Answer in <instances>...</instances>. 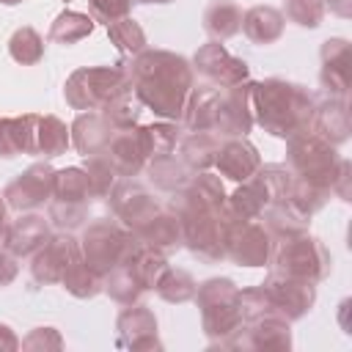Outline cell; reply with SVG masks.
I'll return each mask as SVG.
<instances>
[{
    "instance_id": "cell-1",
    "label": "cell",
    "mask_w": 352,
    "mask_h": 352,
    "mask_svg": "<svg viewBox=\"0 0 352 352\" xmlns=\"http://www.w3.org/2000/svg\"><path fill=\"white\" fill-rule=\"evenodd\" d=\"M126 74L132 94L143 107L165 121H182L187 96L195 88V72L184 55L146 47L143 52L132 55Z\"/></svg>"
},
{
    "instance_id": "cell-54",
    "label": "cell",
    "mask_w": 352,
    "mask_h": 352,
    "mask_svg": "<svg viewBox=\"0 0 352 352\" xmlns=\"http://www.w3.org/2000/svg\"><path fill=\"white\" fill-rule=\"evenodd\" d=\"M135 3H146V6H148V3H160V6H162V3H173V0H135Z\"/></svg>"
},
{
    "instance_id": "cell-36",
    "label": "cell",
    "mask_w": 352,
    "mask_h": 352,
    "mask_svg": "<svg viewBox=\"0 0 352 352\" xmlns=\"http://www.w3.org/2000/svg\"><path fill=\"white\" fill-rule=\"evenodd\" d=\"M330 190H324V187H316V184H308V182H302V179H297L294 176V182H292V187H289V195L283 198L300 217H305V220H311L327 201H330Z\"/></svg>"
},
{
    "instance_id": "cell-44",
    "label": "cell",
    "mask_w": 352,
    "mask_h": 352,
    "mask_svg": "<svg viewBox=\"0 0 352 352\" xmlns=\"http://www.w3.org/2000/svg\"><path fill=\"white\" fill-rule=\"evenodd\" d=\"M85 179H88V190H91V198H107L113 184L118 182V173L116 168L107 162L104 154H94V157H85Z\"/></svg>"
},
{
    "instance_id": "cell-9",
    "label": "cell",
    "mask_w": 352,
    "mask_h": 352,
    "mask_svg": "<svg viewBox=\"0 0 352 352\" xmlns=\"http://www.w3.org/2000/svg\"><path fill=\"white\" fill-rule=\"evenodd\" d=\"M182 217V228H184V248L206 264H217L226 258V236H228V226L231 220H236L228 206L223 209H195V212H184Z\"/></svg>"
},
{
    "instance_id": "cell-29",
    "label": "cell",
    "mask_w": 352,
    "mask_h": 352,
    "mask_svg": "<svg viewBox=\"0 0 352 352\" xmlns=\"http://www.w3.org/2000/svg\"><path fill=\"white\" fill-rule=\"evenodd\" d=\"M283 28H286V16L272 6H253L242 14V33L253 44H261V47L275 44L283 36Z\"/></svg>"
},
{
    "instance_id": "cell-13",
    "label": "cell",
    "mask_w": 352,
    "mask_h": 352,
    "mask_svg": "<svg viewBox=\"0 0 352 352\" xmlns=\"http://www.w3.org/2000/svg\"><path fill=\"white\" fill-rule=\"evenodd\" d=\"M80 258H82L80 239H74L69 231H58V234H50V239L30 256V275L41 286L60 283L66 270Z\"/></svg>"
},
{
    "instance_id": "cell-22",
    "label": "cell",
    "mask_w": 352,
    "mask_h": 352,
    "mask_svg": "<svg viewBox=\"0 0 352 352\" xmlns=\"http://www.w3.org/2000/svg\"><path fill=\"white\" fill-rule=\"evenodd\" d=\"M314 135H319L322 140H327L330 146H341L349 140L352 132V121H349V104L346 99L338 96H327L324 102H316L314 116H311V126Z\"/></svg>"
},
{
    "instance_id": "cell-17",
    "label": "cell",
    "mask_w": 352,
    "mask_h": 352,
    "mask_svg": "<svg viewBox=\"0 0 352 352\" xmlns=\"http://www.w3.org/2000/svg\"><path fill=\"white\" fill-rule=\"evenodd\" d=\"M292 322L275 314L248 319L223 346L226 349H292Z\"/></svg>"
},
{
    "instance_id": "cell-47",
    "label": "cell",
    "mask_w": 352,
    "mask_h": 352,
    "mask_svg": "<svg viewBox=\"0 0 352 352\" xmlns=\"http://www.w3.org/2000/svg\"><path fill=\"white\" fill-rule=\"evenodd\" d=\"M132 3L135 0H88V16L94 22L110 25V22H118V19L129 16Z\"/></svg>"
},
{
    "instance_id": "cell-21",
    "label": "cell",
    "mask_w": 352,
    "mask_h": 352,
    "mask_svg": "<svg viewBox=\"0 0 352 352\" xmlns=\"http://www.w3.org/2000/svg\"><path fill=\"white\" fill-rule=\"evenodd\" d=\"M107 157V162L116 168V173L121 179H135L143 168H146V151H143V140H140V129L129 126V129H116L107 148L102 151Z\"/></svg>"
},
{
    "instance_id": "cell-33",
    "label": "cell",
    "mask_w": 352,
    "mask_h": 352,
    "mask_svg": "<svg viewBox=\"0 0 352 352\" xmlns=\"http://www.w3.org/2000/svg\"><path fill=\"white\" fill-rule=\"evenodd\" d=\"M94 19L88 16V14H80V11H72V8H66V11H60L55 19H52V25H50V41H55V44H77V41H82V38H88L91 36V30H94Z\"/></svg>"
},
{
    "instance_id": "cell-32",
    "label": "cell",
    "mask_w": 352,
    "mask_h": 352,
    "mask_svg": "<svg viewBox=\"0 0 352 352\" xmlns=\"http://www.w3.org/2000/svg\"><path fill=\"white\" fill-rule=\"evenodd\" d=\"M146 176H148V182H151L157 190L173 195V192H179V190L190 182L192 170H190L179 157L165 154V157H154V160L146 162Z\"/></svg>"
},
{
    "instance_id": "cell-53",
    "label": "cell",
    "mask_w": 352,
    "mask_h": 352,
    "mask_svg": "<svg viewBox=\"0 0 352 352\" xmlns=\"http://www.w3.org/2000/svg\"><path fill=\"white\" fill-rule=\"evenodd\" d=\"M6 234H8V204L0 195V245L6 242Z\"/></svg>"
},
{
    "instance_id": "cell-28",
    "label": "cell",
    "mask_w": 352,
    "mask_h": 352,
    "mask_svg": "<svg viewBox=\"0 0 352 352\" xmlns=\"http://www.w3.org/2000/svg\"><path fill=\"white\" fill-rule=\"evenodd\" d=\"M217 102H220V88L217 85H204L192 88L182 113V121L190 132H214V118H217Z\"/></svg>"
},
{
    "instance_id": "cell-39",
    "label": "cell",
    "mask_w": 352,
    "mask_h": 352,
    "mask_svg": "<svg viewBox=\"0 0 352 352\" xmlns=\"http://www.w3.org/2000/svg\"><path fill=\"white\" fill-rule=\"evenodd\" d=\"M60 286H63L72 297H77V300H91V297H96V294L102 292V275L94 272V270L80 258V261H74V264L66 270V275L60 278Z\"/></svg>"
},
{
    "instance_id": "cell-41",
    "label": "cell",
    "mask_w": 352,
    "mask_h": 352,
    "mask_svg": "<svg viewBox=\"0 0 352 352\" xmlns=\"http://www.w3.org/2000/svg\"><path fill=\"white\" fill-rule=\"evenodd\" d=\"M107 36H110V44L121 55H129L132 58V55H138V52L146 50V30L132 16H124L118 22H110L107 25Z\"/></svg>"
},
{
    "instance_id": "cell-14",
    "label": "cell",
    "mask_w": 352,
    "mask_h": 352,
    "mask_svg": "<svg viewBox=\"0 0 352 352\" xmlns=\"http://www.w3.org/2000/svg\"><path fill=\"white\" fill-rule=\"evenodd\" d=\"M107 206L113 217L129 231H138L146 220H151L162 209L160 201L135 179H118L107 195Z\"/></svg>"
},
{
    "instance_id": "cell-55",
    "label": "cell",
    "mask_w": 352,
    "mask_h": 352,
    "mask_svg": "<svg viewBox=\"0 0 352 352\" xmlns=\"http://www.w3.org/2000/svg\"><path fill=\"white\" fill-rule=\"evenodd\" d=\"M0 3H3V6H19L22 0H0Z\"/></svg>"
},
{
    "instance_id": "cell-8",
    "label": "cell",
    "mask_w": 352,
    "mask_h": 352,
    "mask_svg": "<svg viewBox=\"0 0 352 352\" xmlns=\"http://www.w3.org/2000/svg\"><path fill=\"white\" fill-rule=\"evenodd\" d=\"M91 201L94 198L88 190L85 170L77 165L60 168L55 170V179H52V198L47 201V214H50L47 220L58 226L60 231H72L88 220Z\"/></svg>"
},
{
    "instance_id": "cell-26",
    "label": "cell",
    "mask_w": 352,
    "mask_h": 352,
    "mask_svg": "<svg viewBox=\"0 0 352 352\" xmlns=\"http://www.w3.org/2000/svg\"><path fill=\"white\" fill-rule=\"evenodd\" d=\"M272 204L270 192H267V184L261 182L258 173H253L250 179L239 182V187L226 198V206L228 212L236 217V220H258L261 212Z\"/></svg>"
},
{
    "instance_id": "cell-18",
    "label": "cell",
    "mask_w": 352,
    "mask_h": 352,
    "mask_svg": "<svg viewBox=\"0 0 352 352\" xmlns=\"http://www.w3.org/2000/svg\"><path fill=\"white\" fill-rule=\"evenodd\" d=\"M116 333H118V346H126V349H162V344L157 338V316L143 302L124 305V311L116 319Z\"/></svg>"
},
{
    "instance_id": "cell-27",
    "label": "cell",
    "mask_w": 352,
    "mask_h": 352,
    "mask_svg": "<svg viewBox=\"0 0 352 352\" xmlns=\"http://www.w3.org/2000/svg\"><path fill=\"white\" fill-rule=\"evenodd\" d=\"M121 264H126V270L135 275V280L146 289V292H154V286L160 283V278L165 275V270L170 267L168 264V256L162 253V250H157V248H151V245H146V242H135V248L129 250V256L121 261Z\"/></svg>"
},
{
    "instance_id": "cell-37",
    "label": "cell",
    "mask_w": 352,
    "mask_h": 352,
    "mask_svg": "<svg viewBox=\"0 0 352 352\" xmlns=\"http://www.w3.org/2000/svg\"><path fill=\"white\" fill-rule=\"evenodd\" d=\"M69 146H72L69 126L58 116H41V121H38V157H44V160L60 157V154H66Z\"/></svg>"
},
{
    "instance_id": "cell-11",
    "label": "cell",
    "mask_w": 352,
    "mask_h": 352,
    "mask_svg": "<svg viewBox=\"0 0 352 352\" xmlns=\"http://www.w3.org/2000/svg\"><path fill=\"white\" fill-rule=\"evenodd\" d=\"M272 234L258 220H231L226 236V258L239 267H264L272 256Z\"/></svg>"
},
{
    "instance_id": "cell-10",
    "label": "cell",
    "mask_w": 352,
    "mask_h": 352,
    "mask_svg": "<svg viewBox=\"0 0 352 352\" xmlns=\"http://www.w3.org/2000/svg\"><path fill=\"white\" fill-rule=\"evenodd\" d=\"M261 289L267 294V302H270L272 314L283 316L286 322L302 319L316 302V283L289 278V275H280V272H270L264 278Z\"/></svg>"
},
{
    "instance_id": "cell-24",
    "label": "cell",
    "mask_w": 352,
    "mask_h": 352,
    "mask_svg": "<svg viewBox=\"0 0 352 352\" xmlns=\"http://www.w3.org/2000/svg\"><path fill=\"white\" fill-rule=\"evenodd\" d=\"M69 132H72V146L82 157H94V154H102L107 148L116 129L107 124V118L99 110H85V113H77Z\"/></svg>"
},
{
    "instance_id": "cell-38",
    "label": "cell",
    "mask_w": 352,
    "mask_h": 352,
    "mask_svg": "<svg viewBox=\"0 0 352 352\" xmlns=\"http://www.w3.org/2000/svg\"><path fill=\"white\" fill-rule=\"evenodd\" d=\"M138 129H140V140H143L146 160L173 154V148H176V143H179V129H176V124H170V121H154V124H146V126H138Z\"/></svg>"
},
{
    "instance_id": "cell-4",
    "label": "cell",
    "mask_w": 352,
    "mask_h": 352,
    "mask_svg": "<svg viewBox=\"0 0 352 352\" xmlns=\"http://www.w3.org/2000/svg\"><path fill=\"white\" fill-rule=\"evenodd\" d=\"M270 267H272V272L319 283V280H324L330 275L333 258H330V250L324 248L322 239L311 236L308 231H300V234L275 239L272 256H270Z\"/></svg>"
},
{
    "instance_id": "cell-40",
    "label": "cell",
    "mask_w": 352,
    "mask_h": 352,
    "mask_svg": "<svg viewBox=\"0 0 352 352\" xmlns=\"http://www.w3.org/2000/svg\"><path fill=\"white\" fill-rule=\"evenodd\" d=\"M195 289H198L195 278L187 270H173V267H168L165 275L160 278V283L154 286V292L160 294V300H165L170 305H179V302L192 300L195 297Z\"/></svg>"
},
{
    "instance_id": "cell-16",
    "label": "cell",
    "mask_w": 352,
    "mask_h": 352,
    "mask_svg": "<svg viewBox=\"0 0 352 352\" xmlns=\"http://www.w3.org/2000/svg\"><path fill=\"white\" fill-rule=\"evenodd\" d=\"M192 72H198L201 77H206L217 88H231L236 82L250 80V66L242 58L231 55L226 50V44H220V41H206L195 50Z\"/></svg>"
},
{
    "instance_id": "cell-51",
    "label": "cell",
    "mask_w": 352,
    "mask_h": 352,
    "mask_svg": "<svg viewBox=\"0 0 352 352\" xmlns=\"http://www.w3.org/2000/svg\"><path fill=\"white\" fill-rule=\"evenodd\" d=\"M349 176H352V165L349 160H341V168H338V176L330 187V192H336L341 201H349Z\"/></svg>"
},
{
    "instance_id": "cell-7",
    "label": "cell",
    "mask_w": 352,
    "mask_h": 352,
    "mask_svg": "<svg viewBox=\"0 0 352 352\" xmlns=\"http://www.w3.org/2000/svg\"><path fill=\"white\" fill-rule=\"evenodd\" d=\"M135 242H138V234L124 228L116 217H96L82 228L80 253H82V261L104 278L113 267H118L129 256Z\"/></svg>"
},
{
    "instance_id": "cell-12",
    "label": "cell",
    "mask_w": 352,
    "mask_h": 352,
    "mask_svg": "<svg viewBox=\"0 0 352 352\" xmlns=\"http://www.w3.org/2000/svg\"><path fill=\"white\" fill-rule=\"evenodd\" d=\"M253 88H256L253 80L236 82L231 88H220L214 135H220V138H248V132L256 124V116H253Z\"/></svg>"
},
{
    "instance_id": "cell-15",
    "label": "cell",
    "mask_w": 352,
    "mask_h": 352,
    "mask_svg": "<svg viewBox=\"0 0 352 352\" xmlns=\"http://www.w3.org/2000/svg\"><path fill=\"white\" fill-rule=\"evenodd\" d=\"M52 179H55V168L47 160L44 162H33L30 168H25L3 190V198H6L8 209L33 212V209L44 206L52 198Z\"/></svg>"
},
{
    "instance_id": "cell-49",
    "label": "cell",
    "mask_w": 352,
    "mask_h": 352,
    "mask_svg": "<svg viewBox=\"0 0 352 352\" xmlns=\"http://www.w3.org/2000/svg\"><path fill=\"white\" fill-rule=\"evenodd\" d=\"M16 138H14V118H0V157H16Z\"/></svg>"
},
{
    "instance_id": "cell-6",
    "label": "cell",
    "mask_w": 352,
    "mask_h": 352,
    "mask_svg": "<svg viewBox=\"0 0 352 352\" xmlns=\"http://www.w3.org/2000/svg\"><path fill=\"white\" fill-rule=\"evenodd\" d=\"M132 91L129 85V74L126 66L116 63V66H82L74 69L63 85V96L66 104L85 113V110H102L110 99H116L118 94Z\"/></svg>"
},
{
    "instance_id": "cell-52",
    "label": "cell",
    "mask_w": 352,
    "mask_h": 352,
    "mask_svg": "<svg viewBox=\"0 0 352 352\" xmlns=\"http://www.w3.org/2000/svg\"><path fill=\"white\" fill-rule=\"evenodd\" d=\"M14 349H19V338L8 324L0 322V352H14Z\"/></svg>"
},
{
    "instance_id": "cell-31",
    "label": "cell",
    "mask_w": 352,
    "mask_h": 352,
    "mask_svg": "<svg viewBox=\"0 0 352 352\" xmlns=\"http://www.w3.org/2000/svg\"><path fill=\"white\" fill-rule=\"evenodd\" d=\"M242 8L234 0H212L204 8V30L212 41H226L242 30Z\"/></svg>"
},
{
    "instance_id": "cell-23",
    "label": "cell",
    "mask_w": 352,
    "mask_h": 352,
    "mask_svg": "<svg viewBox=\"0 0 352 352\" xmlns=\"http://www.w3.org/2000/svg\"><path fill=\"white\" fill-rule=\"evenodd\" d=\"M50 220H44L36 212H19V217L14 223H8V234L3 248L8 253H14L16 258H30L47 239H50Z\"/></svg>"
},
{
    "instance_id": "cell-48",
    "label": "cell",
    "mask_w": 352,
    "mask_h": 352,
    "mask_svg": "<svg viewBox=\"0 0 352 352\" xmlns=\"http://www.w3.org/2000/svg\"><path fill=\"white\" fill-rule=\"evenodd\" d=\"M19 349H63V338L55 327H36L19 341Z\"/></svg>"
},
{
    "instance_id": "cell-2",
    "label": "cell",
    "mask_w": 352,
    "mask_h": 352,
    "mask_svg": "<svg viewBox=\"0 0 352 352\" xmlns=\"http://www.w3.org/2000/svg\"><path fill=\"white\" fill-rule=\"evenodd\" d=\"M316 99L308 88L280 80V77H270L256 82L253 88V116L256 124L280 140H289L292 135L302 132L311 126V116H314Z\"/></svg>"
},
{
    "instance_id": "cell-46",
    "label": "cell",
    "mask_w": 352,
    "mask_h": 352,
    "mask_svg": "<svg viewBox=\"0 0 352 352\" xmlns=\"http://www.w3.org/2000/svg\"><path fill=\"white\" fill-rule=\"evenodd\" d=\"M38 113H25L19 118H14V138H16V148L19 154H33L38 157Z\"/></svg>"
},
{
    "instance_id": "cell-50",
    "label": "cell",
    "mask_w": 352,
    "mask_h": 352,
    "mask_svg": "<svg viewBox=\"0 0 352 352\" xmlns=\"http://www.w3.org/2000/svg\"><path fill=\"white\" fill-rule=\"evenodd\" d=\"M16 275H19V258L3 248L0 250V289L3 286H11L16 280Z\"/></svg>"
},
{
    "instance_id": "cell-5",
    "label": "cell",
    "mask_w": 352,
    "mask_h": 352,
    "mask_svg": "<svg viewBox=\"0 0 352 352\" xmlns=\"http://www.w3.org/2000/svg\"><path fill=\"white\" fill-rule=\"evenodd\" d=\"M341 160L344 157L338 154V146H330L311 129H302L286 140V168L308 184L330 190L338 176Z\"/></svg>"
},
{
    "instance_id": "cell-35",
    "label": "cell",
    "mask_w": 352,
    "mask_h": 352,
    "mask_svg": "<svg viewBox=\"0 0 352 352\" xmlns=\"http://www.w3.org/2000/svg\"><path fill=\"white\" fill-rule=\"evenodd\" d=\"M102 292L118 302V305H132V302H140V297L146 294V289L135 280V275L126 270V264H118L113 267L104 278H102Z\"/></svg>"
},
{
    "instance_id": "cell-19",
    "label": "cell",
    "mask_w": 352,
    "mask_h": 352,
    "mask_svg": "<svg viewBox=\"0 0 352 352\" xmlns=\"http://www.w3.org/2000/svg\"><path fill=\"white\" fill-rule=\"evenodd\" d=\"M319 58H322V69H319L322 88L327 91V96L346 99V94H349V66H352L349 41L346 38H327L319 50Z\"/></svg>"
},
{
    "instance_id": "cell-25",
    "label": "cell",
    "mask_w": 352,
    "mask_h": 352,
    "mask_svg": "<svg viewBox=\"0 0 352 352\" xmlns=\"http://www.w3.org/2000/svg\"><path fill=\"white\" fill-rule=\"evenodd\" d=\"M138 239L140 242H146V245H151V248H157V250H162L165 256L170 253V250H179V248H184V228H182V217L173 212V209H160L151 220H146L138 231Z\"/></svg>"
},
{
    "instance_id": "cell-42",
    "label": "cell",
    "mask_w": 352,
    "mask_h": 352,
    "mask_svg": "<svg viewBox=\"0 0 352 352\" xmlns=\"http://www.w3.org/2000/svg\"><path fill=\"white\" fill-rule=\"evenodd\" d=\"M8 55L22 63V66H33L44 58V38L38 36V30L33 28H16L8 38Z\"/></svg>"
},
{
    "instance_id": "cell-3",
    "label": "cell",
    "mask_w": 352,
    "mask_h": 352,
    "mask_svg": "<svg viewBox=\"0 0 352 352\" xmlns=\"http://www.w3.org/2000/svg\"><path fill=\"white\" fill-rule=\"evenodd\" d=\"M192 300L198 302L201 330L212 346H223L245 324L239 308V286L231 278H209L198 283Z\"/></svg>"
},
{
    "instance_id": "cell-43",
    "label": "cell",
    "mask_w": 352,
    "mask_h": 352,
    "mask_svg": "<svg viewBox=\"0 0 352 352\" xmlns=\"http://www.w3.org/2000/svg\"><path fill=\"white\" fill-rule=\"evenodd\" d=\"M99 113L107 118V124L113 129H129V126H138V118L143 113V104L138 102V96L132 91H124L116 99H110Z\"/></svg>"
},
{
    "instance_id": "cell-45",
    "label": "cell",
    "mask_w": 352,
    "mask_h": 352,
    "mask_svg": "<svg viewBox=\"0 0 352 352\" xmlns=\"http://www.w3.org/2000/svg\"><path fill=\"white\" fill-rule=\"evenodd\" d=\"M327 8L322 0H286V14L300 28H319Z\"/></svg>"
},
{
    "instance_id": "cell-30",
    "label": "cell",
    "mask_w": 352,
    "mask_h": 352,
    "mask_svg": "<svg viewBox=\"0 0 352 352\" xmlns=\"http://www.w3.org/2000/svg\"><path fill=\"white\" fill-rule=\"evenodd\" d=\"M220 148V135L214 132H190L187 138L179 140V160L192 170H209L214 168V157Z\"/></svg>"
},
{
    "instance_id": "cell-34",
    "label": "cell",
    "mask_w": 352,
    "mask_h": 352,
    "mask_svg": "<svg viewBox=\"0 0 352 352\" xmlns=\"http://www.w3.org/2000/svg\"><path fill=\"white\" fill-rule=\"evenodd\" d=\"M261 223H264V228L272 234V239H283V236H292V234H300V231H308V220L305 217H300L286 201H275V204H270L264 212H261V217H258Z\"/></svg>"
},
{
    "instance_id": "cell-20",
    "label": "cell",
    "mask_w": 352,
    "mask_h": 352,
    "mask_svg": "<svg viewBox=\"0 0 352 352\" xmlns=\"http://www.w3.org/2000/svg\"><path fill=\"white\" fill-rule=\"evenodd\" d=\"M214 168H217L220 176L239 184L261 168V154L248 138H226V140H220Z\"/></svg>"
}]
</instances>
